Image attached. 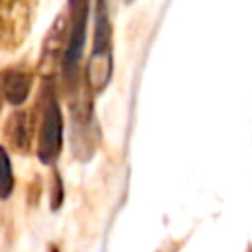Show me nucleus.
Instances as JSON below:
<instances>
[{"instance_id":"1","label":"nucleus","mask_w":252,"mask_h":252,"mask_svg":"<svg viewBox=\"0 0 252 252\" xmlns=\"http://www.w3.org/2000/svg\"><path fill=\"white\" fill-rule=\"evenodd\" d=\"M85 77H87L93 93L104 91L112 77V26H110V18H108L106 0H96L93 53H91Z\"/></svg>"},{"instance_id":"2","label":"nucleus","mask_w":252,"mask_h":252,"mask_svg":"<svg viewBox=\"0 0 252 252\" xmlns=\"http://www.w3.org/2000/svg\"><path fill=\"white\" fill-rule=\"evenodd\" d=\"M61 146H63V114H61L57 96L49 87L45 91L39 134H37V156L41 163L45 165L53 163L61 154Z\"/></svg>"},{"instance_id":"3","label":"nucleus","mask_w":252,"mask_h":252,"mask_svg":"<svg viewBox=\"0 0 252 252\" xmlns=\"http://www.w3.org/2000/svg\"><path fill=\"white\" fill-rule=\"evenodd\" d=\"M35 0H0V16H2V45L4 49L18 47L32 26Z\"/></svg>"},{"instance_id":"4","label":"nucleus","mask_w":252,"mask_h":252,"mask_svg":"<svg viewBox=\"0 0 252 252\" xmlns=\"http://www.w3.org/2000/svg\"><path fill=\"white\" fill-rule=\"evenodd\" d=\"M69 37H71L69 18L65 14H59L55 22L51 24L49 32L45 33L39 63H37V71L45 79H51L59 69H63V59L69 47Z\"/></svg>"},{"instance_id":"5","label":"nucleus","mask_w":252,"mask_h":252,"mask_svg":"<svg viewBox=\"0 0 252 252\" xmlns=\"http://www.w3.org/2000/svg\"><path fill=\"white\" fill-rule=\"evenodd\" d=\"M30 71L32 69L22 65V63L6 67L2 71V94H4V100L8 104L18 106L28 98L30 87H32V81H33V75Z\"/></svg>"},{"instance_id":"6","label":"nucleus","mask_w":252,"mask_h":252,"mask_svg":"<svg viewBox=\"0 0 252 252\" xmlns=\"http://www.w3.org/2000/svg\"><path fill=\"white\" fill-rule=\"evenodd\" d=\"M33 136V122H30L28 112H14L4 124V140L18 154H28Z\"/></svg>"},{"instance_id":"7","label":"nucleus","mask_w":252,"mask_h":252,"mask_svg":"<svg viewBox=\"0 0 252 252\" xmlns=\"http://www.w3.org/2000/svg\"><path fill=\"white\" fill-rule=\"evenodd\" d=\"M2 159H4V165H2V169H4V179H2V199H8V195H10L14 183H12L10 159H8V152H6V150H2Z\"/></svg>"},{"instance_id":"8","label":"nucleus","mask_w":252,"mask_h":252,"mask_svg":"<svg viewBox=\"0 0 252 252\" xmlns=\"http://www.w3.org/2000/svg\"><path fill=\"white\" fill-rule=\"evenodd\" d=\"M126 2H132V0H126Z\"/></svg>"}]
</instances>
